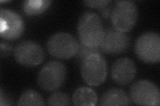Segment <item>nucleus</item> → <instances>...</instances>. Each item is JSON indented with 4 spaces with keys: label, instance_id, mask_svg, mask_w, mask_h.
I'll return each instance as SVG.
<instances>
[{
    "label": "nucleus",
    "instance_id": "nucleus-1",
    "mask_svg": "<svg viewBox=\"0 0 160 106\" xmlns=\"http://www.w3.org/2000/svg\"><path fill=\"white\" fill-rule=\"evenodd\" d=\"M79 41L91 47H98L101 44L105 34L102 19L92 11H86L80 16L78 23Z\"/></svg>",
    "mask_w": 160,
    "mask_h": 106
},
{
    "label": "nucleus",
    "instance_id": "nucleus-2",
    "mask_svg": "<svg viewBox=\"0 0 160 106\" xmlns=\"http://www.w3.org/2000/svg\"><path fill=\"white\" fill-rule=\"evenodd\" d=\"M81 74L84 81L92 86L102 84L108 74V64L101 53H95L85 58L81 63Z\"/></svg>",
    "mask_w": 160,
    "mask_h": 106
},
{
    "label": "nucleus",
    "instance_id": "nucleus-3",
    "mask_svg": "<svg viewBox=\"0 0 160 106\" xmlns=\"http://www.w3.org/2000/svg\"><path fill=\"white\" fill-rule=\"evenodd\" d=\"M67 70L63 63L52 60L45 64L40 70L37 82L39 86L48 92L56 90L64 82Z\"/></svg>",
    "mask_w": 160,
    "mask_h": 106
},
{
    "label": "nucleus",
    "instance_id": "nucleus-4",
    "mask_svg": "<svg viewBox=\"0 0 160 106\" xmlns=\"http://www.w3.org/2000/svg\"><path fill=\"white\" fill-rule=\"evenodd\" d=\"M138 16V8L134 2L116 1L110 17L114 28L126 33L136 25Z\"/></svg>",
    "mask_w": 160,
    "mask_h": 106
},
{
    "label": "nucleus",
    "instance_id": "nucleus-5",
    "mask_svg": "<svg viewBox=\"0 0 160 106\" xmlns=\"http://www.w3.org/2000/svg\"><path fill=\"white\" fill-rule=\"evenodd\" d=\"M79 42L72 35L65 32L54 34L47 43V49L52 56L61 59H69L76 55Z\"/></svg>",
    "mask_w": 160,
    "mask_h": 106
},
{
    "label": "nucleus",
    "instance_id": "nucleus-6",
    "mask_svg": "<svg viewBox=\"0 0 160 106\" xmlns=\"http://www.w3.org/2000/svg\"><path fill=\"white\" fill-rule=\"evenodd\" d=\"M138 57L148 63L158 62L160 60V36L155 32H146L139 36L135 44Z\"/></svg>",
    "mask_w": 160,
    "mask_h": 106
},
{
    "label": "nucleus",
    "instance_id": "nucleus-7",
    "mask_svg": "<svg viewBox=\"0 0 160 106\" xmlns=\"http://www.w3.org/2000/svg\"><path fill=\"white\" fill-rule=\"evenodd\" d=\"M132 102L139 105H159L160 93L154 83L146 80L135 82L130 88Z\"/></svg>",
    "mask_w": 160,
    "mask_h": 106
},
{
    "label": "nucleus",
    "instance_id": "nucleus-8",
    "mask_svg": "<svg viewBox=\"0 0 160 106\" xmlns=\"http://www.w3.org/2000/svg\"><path fill=\"white\" fill-rule=\"evenodd\" d=\"M16 61L25 67H36L41 64L45 58L43 48L32 41H23L19 43L13 50Z\"/></svg>",
    "mask_w": 160,
    "mask_h": 106
},
{
    "label": "nucleus",
    "instance_id": "nucleus-9",
    "mask_svg": "<svg viewBox=\"0 0 160 106\" xmlns=\"http://www.w3.org/2000/svg\"><path fill=\"white\" fill-rule=\"evenodd\" d=\"M131 44V38L126 33L109 27L105 29L103 41L99 46L100 51L108 54H121L129 48Z\"/></svg>",
    "mask_w": 160,
    "mask_h": 106
},
{
    "label": "nucleus",
    "instance_id": "nucleus-10",
    "mask_svg": "<svg viewBox=\"0 0 160 106\" xmlns=\"http://www.w3.org/2000/svg\"><path fill=\"white\" fill-rule=\"evenodd\" d=\"M0 35L6 40L18 39L24 31V23L22 17L10 9H0Z\"/></svg>",
    "mask_w": 160,
    "mask_h": 106
},
{
    "label": "nucleus",
    "instance_id": "nucleus-11",
    "mask_svg": "<svg viewBox=\"0 0 160 106\" xmlns=\"http://www.w3.org/2000/svg\"><path fill=\"white\" fill-rule=\"evenodd\" d=\"M136 74V66L129 58H120L113 64L111 76L118 84L126 85L133 81Z\"/></svg>",
    "mask_w": 160,
    "mask_h": 106
},
{
    "label": "nucleus",
    "instance_id": "nucleus-12",
    "mask_svg": "<svg viewBox=\"0 0 160 106\" xmlns=\"http://www.w3.org/2000/svg\"><path fill=\"white\" fill-rule=\"evenodd\" d=\"M128 94L119 88H111L105 92L100 99L99 105H131Z\"/></svg>",
    "mask_w": 160,
    "mask_h": 106
},
{
    "label": "nucleus",
    "instance_id": "nucleus-13",
    "mask_svg": "<svg viewBox=\"0 0 160 106\" xmlns=\"http://www.w3.org/2000/svg\"><path fill=\"white\" fill-rule=\"evenodd\" d=\"M72 101L75 105H96L98 95L92 88L82 87L73 93Z\"/></svg>",
    "mask_w": 160,
    "mask_h": 106
},
{
    "label": "nucleus",
    "instance_id": "nucleus-14",
    "mask_svg": "<svg viewBox=\"0 0 160 106\" xmlns=\"http://www.w3.org/2000/svg\"><path fill=\"white\" fill-rule=\"evenodd\" d=\"M51 3L49 0H26L23 2V8L28 16H37L46 11Z\"/></svg>",
    "mask_w": 160,
    "mask_h": 106
},
{
    "label": "nucleus",
    "instance_id": "nucleus-15",
    "mask_svg": "<svg viewBox=\"0 0 160 106\" xmlns=\"http://www.w3.org/2000/svg\"><path fill=\"white\" fill-rule=\"evenodd\" d=\"M18 105H45V102L42 95L36 91L28 89L20 95Z\"/></svg>",
    "mask_w": 160,
    "mask_h": 106
},
{
    "label": "nucleus",
    "instance_id": "nucleus-16",
    "mask_svg": "<svg viewBox=\"0 0 160 106\" xmlns=\"http://www.w3.org/2000/svg\"><path fill=\"white\" fill-rule=\"evenodd\" d=\"M49 105H69L71 101L68 95L62 92H53L48 99Z\"/></svg>",
    "mask_w": 160,
    "mask_h": 106
},
{
    "label": "nucleus",
    "instance_id": "nucleus-17",
    "mask_svg": "<svg viewBox=\"0 0 160 106\" xmlns=\"http://www.w3.org/2000/svg\"><path fill=\"white\" fill-rule=\"evenodd\" d=\"M95 53H101L99 47H88L82 44L81 42L79 43V48L76 54V58L78 62L81 64L83 59L87 57L89 55Z\"/></svg>",
    "mask_w": 160,
    "mask_h": 106
},
{
    "label": "nucleus",
    "instance_id": "nucleus-18",
    "mask_svg": "<svg viewBox=\"0 0 160 106\" xmlns=\"http://www.w3.org/2000/svg\"><path fill=\"white\" fill-rule=\"evenodd\" d=\"M83 3L87 6L98 9L99 11H101L104 7L109 6V4L111 3L109 0H95V1H84Z\"/></svg>",
    "mask_w": 160,
    "mask_h": 106
},
{
    "label": "nucleus",
    "instance_id": "nucleus-19",
    "mask_svg": "<svg viewBox=\"0 0 160 106\" xmlns=\"http://www.w3.org/2000/svg\"><path fill=\"white\" fill-rule=\"evenodd\" d=\"M0 50H1V57H6L11 54L13 47L12 44H10L7 43L2 42L0 44Z\"/></svg>",
    "mask_w": 160,
    "mask_h": 106
},
{
    "label": "nucleus",
    "instance_id": "nucleus-20",
    "mask_svg": "<svg viewBox=\"0 0 160 106\" xmlns=\"http://www.w3.org/2000/svg\"><path fill=\"white\" fill-rule=\"evenodd\" d=\"M13 101L8 95H6V94H4L3 91L2 89H1V93H0V105L2 106L4 105H13L12 103Z\"/></svg>",
    "mask_w": 160,
    "mask_h": 106
}]
</instances>
